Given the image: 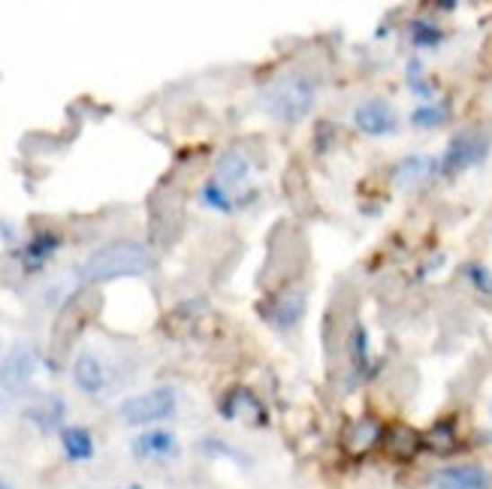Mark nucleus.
<instances>
[{
  "instance_id": "3",
  "label": "nucleus",
  "mask_w": 492,
  "mask_h": 489,
  "mask_svg": "<svg viewBox=\"0 0 492 489\" xmlns=\"http://www.w3.org/2000/svg\"><path fill=\"white\" fill-rule=\"evenodd\" d=\"M266 106H269L275 118L299 121L314 106V85L303 76H287L266 94Z\"/></svg>"
},
{
  "instance_id": "4",
  "label": "nucleus",
  "mask_w": 492,
  "mask_h": 489,
  "mask_svg": "<svg viewBox=\"0 0 492 489\" xmlns=\"http://www.w3.org/2000/svg\"><path fill=\"white\" fill-rule=\"evenodd\" d=\"M175 414V393L170 387H157L148 393L130 396L119 405V417L127 426H148V423H161Z\"/></svg>"
},
{
  "instance_id": "20",
  "label": "nucleus",
  "mask_w": 492,
  "mask_h": 489,
  "mask_svg": "<svg viewBox=\"0 0 492 489\" xmlns=\"http://www.w3.org/2000/svg\"><path fill=\"white\" fill-rule=\"evenodd\" d=\"M465 278H469V284L478 290V293L492 296V272L483 266V263H469V266H465Z\"/></svg>"
},
{
  "instance_id": "6",
  "label": "nucleus",
  "mask_w": 492,
  "mask_h": 489,
  "mask_svg": "<svg viewBox=\"0 0 492 489\" xmlns=\"http://www.w3.org/2000/svg\"><path fill=\"white\" fill-rule=\"evenodd\" d=\"M354 124L356 130L365 136H390L399 130V118L393 106L383 100H365L354 109Z\"/></svg>"
},
{
  "instance_id": "16",
  "label": "nucleus",
  "mask_w": 492,
  "mask_h": 489,
  "mask_svg": "<svg viewBox=\"0 0 492 489\" xmlns=\"http://www.w3.org/2000/svg\"><path fill=\"white\" fill-rule=\"evenodd\" d=\"M64 411H66L64 399H48V402H40L37 408H31L28 411V420H33L40 429H46V432H52V429L61 426Z\"/></svg>"
},
{
  "instance_id": "12",
  "label": "nucleus",
  "mask_w": 492,
  "mask_h": 489,
  "mask_svg": "<svg viewBox=\"0 0 492 489\" xmlns=\"http://www.w3.org/2000/svg\"><path fill=\"white\" fill-rule=\"evenodd\" d=\"M242 411H251V417H254V423L260 420V426L266 423V411H263V405H260V399L251 393V389H245V387H239V389H233V393L227 396V399L221 402V414L227 420H236V417H242Z\"/></svg>"
},
{
  "instance_id": "2",
  "label": "nucleus",
  "mask_w": 492,
  "mask_h": 489,
  "mask_svg": "<svg viewBox=\"0 0 492 489\" xmlns=\"http://www.w3.org/2000/svg\"><path fill=\"white\" fill-rule=\"evenodd\" d=\"M492 148V139L487 134H478V130H462L447 143L444 154L438 157V172L447 179L460 176V172L478 167V163L487 161Z\"/></svg>"
},
{
  "instance_id": "8",
  "label": "nucleus",
  "mask_w": 492,
  "mask_h": 489,
  "mask_svg": "<svg viewBox=\"0 0 492 489\" xmlns=\"http://www.w3.org/2000/svg\"><path fill=\"white\" fill-rule=\"evenodd\" d=\"M130 450L136 459H172L179 453V441L166 429H148V432H143L133 441Z\"/></svg>"
},
{
  "instance_id": "21",
  "label": "nucleus",
  "mask_w": 492,
  "mask_h": 489,
  "mask_svg": "<svg viewBox=\"0 0 492 489\" xmlns=\"http://www.w3.org/2000/svg\"><path fill=\"white\" fill-rule=\"evenodd\" d=\"M411 37H414V43H417V46H438L441 39H444V34H441L435 24L426 22V19H417V22L411 24Z\"/></svg>"
},
{
  "instance_id": "19",
  "label": "nucleus",
  "mask_w": 492,
  "mask_h": 489,
  "mask_svg": "<svg viewBox=\"0 0 492 489\" xmlns=\"http://www.w3.org/2000/svg\"><path fill=\"white\" fill-rule=\"evenodd\" d=\"M203 203L215 212H233V200H230L227 190H224L221 181H206L203 185Z\"/></svg>"
},
{
  "instance_id": "10",
  "label": "nucleus",
  "mask_w": 492,
  "mask_h": 489,
  "mask_svg": "<svg viewBox=\"0 0 492 489\" xmlns=\"http://www.w3.org/2000/svg\"><path fill=\"white\" fill-rule=\"evenodd\" d=\"M435 172H438V157L411 154V157H405V161L393 170V185L396 188H411V185H420V181H426L429 176H435Z\"/></svg>"
},
{
  "instance_id": "9",
  "label": "nucleus",
  "mask_w": 492,
  "mask_h": 489,
  "mask_svg": "<svg viewBox=\"0 0 492 489\" xmlns=\"http://www.w3.org/2000/svg\"><path fill=\"white\" fill-rule=\"evenodd\" d=\"M73 380H76V387L88 396H97L100 389L106 387V369L103 362L97 360V354L82 351L76 356V362H73Z\"/></svg>"
},
{
  "instance_id": "14",
  "label": "nucleus",
  "mask_w": 492,
  "mask_h": 489,
  "mask_svg": "<svg viewBox=\"0 0 492 489\" xmlns=\"http://www.w3.org/2000/svg\"><path fill=\"white\" fill-rule=\"evenodd\" d=\"M61 444H64L66 459H73V462H88L91 456H94V438H91L88 429H82V426H64Z\"/></svg>"
},
{
  "instance_id": "5",
  "label": "nucleus",
  "mask_w": 492,
  "mask_h": 489,
  "mask_svg": "<svg viewBox=\"0 0 492 489\" xmlns=\"http://www.w3.org/2000/svg\"><path fill=\"white\" fill-rule=\"evenodd\" d=\"M37 371V351L31 345H15L10 354L0 360V389L6 393H24L31 387V378Z\"/></svg>"
},
{
  "instance_id": "17",
  "label": "nucleus",
  "mask_w": 492,
  "mask_h": 489,
  "mask_svg": "<svg viewBox=\"0 0 492 489\" xmlns=\"http://www.w3.org/2000/svg\"><path fill=\"white\" fill-rule=\"evenodd\" d=\"M350 362H354V371L356 375H363V371H369V333H365V327H356L354 336H350Z\"/></svg>"
},
{
  "instance_id": "22",
  "label": "nucleus",
  "mask_w": 492,
  "mask_h": 489,
  "mask_svg": "<svg viewBox=\"0 0 492 489\" xmlns=\"http://www.w3.org/2000/svg\"><path fill=\"white\" fill-rule=\"evenodd\" d=\"M203 450H206V453H212V456H227V459H239V462H245L236 450H233L230 444L218 441V438H208V441H203Z\"/></svg>"
},
{
  "instance_id": "23",
  "label": "nucleus",
  "mask_w": 492,
  "mask_h": 489,
  "mask_svg": "<svg viewBox=\"0 0 492 489\" xmlns=\"http://www.w3.org/2000/svg\"><path fill=\"white\" fill-rule=\"evenodd\" d=\"M127 489H143V486H127Z\"/></svg>"
},
{
  "instance_id": "1",
  "label": "nucleus",
  "mask_w": 492,
  "mask_h": 489,
  "mask_svg": "<svg viewBox=\"0 0 492 489\" xmlns=\"http://www.w3.org/2000/svg\"><path fill=\"white\" fill-rule=\"evenodd\" d=\"M152 266H154V257L143 242H133V239H115V242L97 248V251L82 263L79 275L91 281V284H103V281L145 275Z\"/></svg>"
},
{
  "instance_id": "11",
  "label": "nucleus",
  "mask_w": 492,
  "mask_h": 489,
  "mask_svg": "<svg viewBox=\"0 0 492 489\" xmlns=\"http://www.w3.org/2000/svg\"><path fill=\"white\" fill-rule=\"evenodd\" d=\"M303 314H305V293L303 290H287V293H281L278 302H275L272 320L278 329H290L303 320Z\"/></svg>"
},
{
  "instance_id": "13",
  "label": "nucleus",
  "mask_w": 492,
  "mask_h": 489,
  "mask_svg": "<svg viewBox=\"0 0 492 489\" xmlns=\"http://www.w3.org/2000/svg\"><path fill=\"white\" fill-rule=\"evenodd\" d=\"M57 245H61V236L57 233H48V230H43V233H37L28 242V248H24V254H22V263H24V269L28 272H37L43 263L57 251Z\"/></svg>"
},
{
  "instance_id": "7",
  "label": "nucleus",
  "mask_w": 492,
  "mask_h": 489,
  "mask_svg": "<svg viewBox=\"0 0 492 489\" xmlns=\"http://www.w3.org/2000/svg\"><path fill=\"white\" fill-rule=\"evenodd\" d=\"M435 489H492V477L480 466H447L432 477Z\"/></svg>"
},
{
  "instance_id": "15",
  "label": "nucleus",
  "mask_w": 492,
  "mask_h": 489,
  "mask_svg": "<svg viewBox=\"0 0 492 489\" xmlns=\"http://www.w3.org/2000/svg\"><path fill=\"white\" fill-rule=\"evenodd\" d=\"M215 172H218V179L227 181V185H239V181H245L248 172H251V161H248L239 148H227V152L218 157V163H215Z\"/></svg>"
},
{
  "instance_id": "18",
  "label": "nucleus",
  "mask_w": 492,
  "mask_h": 489,
  "mask_svg": "<svg viewBox=\"0 0 492 489\" xmlns=\"http://www.w3.org/2000/svg\"><path fill=\"white\" fill-rule=\"evenodd\" d=\"M444 121H447V103H429V106H420V109L411 112V124H414V127L435 130Z\"/></svg>"
}]
</instances>
